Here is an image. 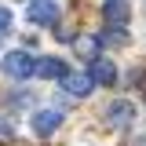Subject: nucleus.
Wrapping results in <instances>:
<instances>
[{"label": "nucleus", "instance_id": "1", "mask_svg": "<svg viewBox=\"0 0 146 146\" xmlns=\"http://www.w3.org/2000/svg\"><path fill=\"white\" fill-rule=\"evenodd\" d=\"M4 73L15 77V80H29L36 73V58L29 51H7L4 55Z\"/></svg>", "mask_w": 146, "mask_h": 146}, {"label": "nucleus", "instance_id": "2", "mask_svg": "<svg viewBox=\"0 0 146 146\" xmlns=\"http://www.w3.org/2000/svg\"><path fill=\"white\" fill-rule=\"evenodd\" d=\"M26 18H29L33 26H55V22H58V4H55V0H33V4L26 7Z\"/></svg>", "mask_w": 146, "mask_h": 146}, {"label": "nucleus", "instance_id": "3", "mask_svg": "<svg viewBox=\"0 0 146 146\" xmlns=\"http://www.w3.org/2000/svg\"><path fill=\"white\" fill-rule=\"evenodd\" d=\"M88 77H91V84H117V66L110 62V58H95L88 66Z\"/></svg>", "mask_w": 146, "mask_h": 146}, {"label": "nucleus", "instance_id": "4", "mask_svg": "<svg viewBox=\"0 0 146 146\" xmlns=\"http://www.w3.org/2000/svg\"><path fill=\"white\" fill-rule=\"evenodd\" d=\"M29 124H33L36 135H51L55 128L62 124V113H58V110H40V113H33V121H29Z\"/></svg>", "mask_w": 146, "mask_h": 146}, {"label": "nucleus", "instance_id": "5", "mask_svg": "<svg viewBox=\"0 0 146 146\" xmlns=\"http://www.w3.org/2000/svg\"><path fill=\"white\" fill-rule=\"evenodd\" d=\"M58 80H62V88L70 91V95H77V99H80V95H88V91L95 88L88 73H66V77H58Z\"/></svg>", "mask_w": 146, "mask_h": 146}, {"label": "nucleus", "instance_id": "6", "mask_svg": "<svg viewBox=\"0 0 146 146\" xmlns=\"http://www.w3.org/2000/svg\"><path fill=\"white\" fill-rule=\"evenodd\" d=\"M36 73H40V77H48V80H58V77H66V62H62V58H40V62H36Z\"/></svg>", "mask_w": 146, "mask_h": 146}, {"label": "nucleus", "instance_id": "7", "mask_svg": "<svg viewBox=\"0 0 146 146\" xmlns=\"http://www.w3.org/2000/svg\"><path fill=\"white\" fill-rule=\"evenodd\" d=\"M102 15H106L110 22H117V26H124L128 18H131V11H128L124 0H106V4H102Z\"/></svg>", "mask_w": 146, "mask_h": 146}, {"label": "nucleus", "instance_id": "8", "mask_svg": "<svg viewBox=\"0 0 146 146\" xmlns=\"http://www.w3.org/2000/svg\"><path fill=\"white\" fill-rule=\"evenodd\" d=\"M131 117H135V106H131V102H113V106H110V121H113V124H131Z\"/></svg>", "mask_w": 146, "mask_h": 146}, {"label": "nucleus", "instance_id": "9", "mask_svg": "<svg viewBox=\"0 0 146 146\" xmlns=\"http://www.w3.org/2000/svg\"><path fill=\"white\" fill-rule=\"evenodd\" d=\"M102 44H124V29H106L102 33Z\"/></svg>", "mask_w": 146, "mask_h": 146}, {"label": "nucleus", "instance_id": "10", "mask_svg": "<svg viewBox=\"0 0 146 146\" xmlns=\"http://www.w3.org/2000/svg\"><path fill=\"white\" fill-rule=\"evenodd\" d=\"M7 29H11V11L0 7V33H7Z\"/></svg>", "mask_w": 146, "mask_h": 146}]
</instances>
